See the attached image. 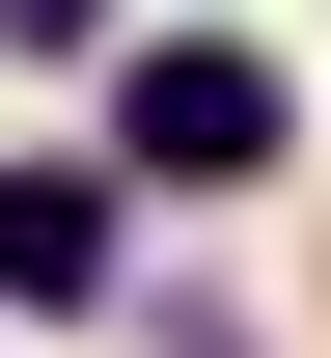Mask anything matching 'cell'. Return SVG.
<instances>
[{"label":"cell","instance_id":"1","mask_svg":"<svg viewBox=\"0 0 331 358\" xmlns=\"http://www.w3.org/2000/svg\"><path fill=\"white\" fill-rule=\"evenodd\" d=\"M111 138H139L166 193H248V166H276V83H248L221 28H166V55H139V110H111Z\"/></svg>","mask_w":331,"mask_h":358},{"label":"cell","instance_id":"2","mask_svg":"<svg viewBox=\"0 0 331 358\" xmlns=\"http://www.w3.org/2000/svg\"><path fill=\"white\" fill-rule=\"evenodd\" d=\"M0 303H111V166H0Z\"/></svg>","mask_w":331,"mask_h":358},{"label":"cell","instance_id":"3","mask_svg":"<svg viewBox=\"0 0 331 358\" xmlns=\"http://www.w3.org/2000/svg\"><path fill=\"white\" fill-rule=\"evenodd\" d=\"M28 28H83V0H28Z\"/></svg>","mask_w":331,"mask_h":358}]
</instances>
